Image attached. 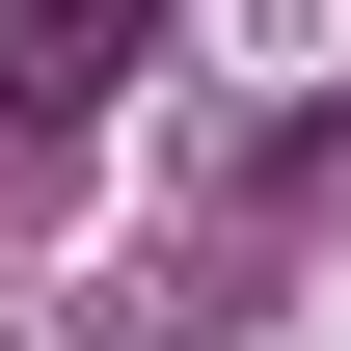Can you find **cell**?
<instances>
[{
  "instance_id": "1",
  "label": "cell",
  "mask_w": 351,
  "mask_h": 351,
  "mask_svg": "<svg viewBox=\"0 0 351 351\" xmlns=\"http://www.w3.org/2000/svg\"><path fill=\"white\" fill-rule=\"evenodd\" d=\"M108 82H162V27H135V0H27V54H0V135H82Z\"/></svg>"
}]
</instances>
